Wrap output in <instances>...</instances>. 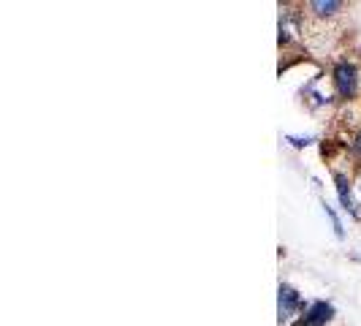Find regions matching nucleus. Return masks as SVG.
Wrapping results in <instances>:
<instances>
[{"mask_svg":"<svg viewBox=\"0 0 361 326\" xmlns=\"http://www.w3.org/2000/svg\"><path fill=\"white\" fill-rule=\"evenodd\" d=\"M334 82H337V92L343 98H350L356 92V85H359V76H356V66L350 63H340L334 68Z\"/></svg>","mask_w":361,"mask_h":326,"instance_id":"obj_1","label":"nucleus"},{"mask_svg":"<svg viewBox=\"0 0 361 326\" xmlns=\"http://www.w3.org/2000/svg\"><path fill=\"white\" fill-rule=\"evenodd\" d=\"M277 310H280V321H288V318H293V313L299 310V294L290 289V286H280Z\"/></svg>","mask_w":361,"mask_h":326,"instance_id":"obj_2","label":"nucleus"},{"mask_svg":"<svg viewBox=\"0 0 361 326\" xmlns=\"http://www.w3.org/2000/svg\"><path fill=\"white\" fill-rule=\"evenodd\" d=\"M329 318H331V305H326V302H315V305L307 310V315H305L302 326H326Z\"/></svg>","mask_w":361,"mask_h":326,"instance_id":"obj_3","label":"nucleus"},{"mask_svg":"<svg viewBox=\"0 0 361 326\" xmlns=\"http://www.w3.org/2000/svg\"><path fill=\"white\" fill-rule=\"evenodd\" d=\"M334 182H337V191H340V201L345 204V210L356 212V207H353V199H350V191H348V180H345L343 174H337V177H334Z\"/></svg>","mask_w":361,"mask_h":326,"instance_id":"obj_4","label":"nucleus"},{"mask_svg":"<svg viewBox=\"0 0 361 326\" xmlns=\"http://www.w3.org/2000/svg\"><path fill=\"white\" fill-rule=\"evenodd\" d=\"M318 14H334L337 8H340V3H334V0H329V3H324V0H315V3H310Z\"/></svg>","mask_w":361,"mask_h":326,"instance_id":"obj_5","label":"nucleus"},{"mask_svg":"<svg viewBox=\"0 0 361 326\" xmlns=\"http://www.w3.org/2000/svg\"><path fill=\"white\" fill-rule=\"evenodd\" d=\"M356 150L361 152V133H359V139H356Z\"/></svg>","mask_w":361,"mask_h":326,"instance_id":"obj_6","label":"nucleus"}]
</instances>
